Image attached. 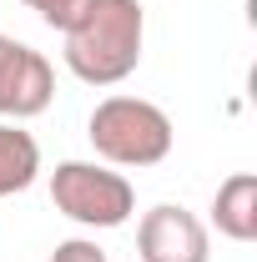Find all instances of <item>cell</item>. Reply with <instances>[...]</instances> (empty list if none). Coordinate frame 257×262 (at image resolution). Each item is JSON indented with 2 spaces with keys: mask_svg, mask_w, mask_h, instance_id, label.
<instances>
[{
  "mask_svg": "<svg viewBox=\"0 0 257 262\" xmlns=\"http://www.w3.org/2000/svg\"><path fill=\"white\" fill-rule=\"evenodd\" d=\"M146 10L141 0H91L66 31V66L86 86H116L141 66Z\"/></svg>",
  "mask_w": 257,
  "mask_h": 262,
  "instance_id": "1",
  "label": "cell"
},
{
  "mask_svg": "<svg viewBox=\"0 0 257 262\" xmlns=\"http://www.w3.org/2000/svg\"><path fill=\"white\" fill-rule=\"evenodd\" d=\"M86 136H91V146H96V157L106 166H157V162H166V151L177 141L172 116L146 96L96 101Z\"/></svg>",
  "mask_w": 257,
  "mask_h": 262,
  "instance_id": "2",
  "label": "cell"
},
{
  "mask_svg": "<svg viewBox=\"0 0 257 262\" xmlns=\"http://www.w3.org/2000/svg\"><path fill=\"white\" fill-rule=\"evenodd\" d=\"M51 202L81 227H121L136 212V187L101 162H61L51 171Z\"/></svg>",
  "mask_w": 257,
  "mask_h": 262,
  "instance_id": "3",
  "label": "cell"
},
{
  "mask_svg": "<svg viewBox=\"0 0 257 262\" xmlns=\"http://www.w3.org/2000/svg\"><path fill=\"white\" fill-rule=\"evenodd\" d=\"M136 252L141 262H207V222L187 207L161 202L136 227Z\"/></svg>",
  "mask_w": 257,
  "mask_h": 262,
  "instance_id": "4",
  "label": "cell"
},
{
  "mask_svg": "<svg viewBox=\"0 0 257 262\" xmlns=\"http://www.w3.org/2000/svg\"><path fill=\"white\" fill-rule=\"evenodd\" d=\"M51 96H56V71H51V61L40 51H31V46L10 40V51L0 61V116H10V121L40 116L51 106Z\"/></svg>",
  "mask_w": 257,
  "mask_h": 262,
  "instance_id": "5",
  "label": "cell"
},
{
  "mask_svg": "<svg viewBox=\"0 0 257 262\" xmlns=\"http://www.w3.org/2000/svg\"><path fill=\"white\" fill-rule=\"evenodd\" d=\"M212 222L232 242H252L257 237V177L252 171H232L217 196H212Z\"/></svg>",
  "mask_w": 257,
  "mask_h": 262,
  "instance_id": "6",
  "label": "cell"
},
{
  "mask_svg": "<svg viewBox=\"0 0 257 262\" xmlns=\"http://www.w3.org/2000/svg\"><path fill=\"white\" fill-rule=\"evenodd\" d=\"M40 171V141L20 121H0V196L26 192Z\"/></svg>",
  "mask_w": 257,
  "mask_h": 262,
  "instance_id": "7",
  "label": "cell"
},
{
  "mask_svg": "<svg viewBox=\"0 0 257 262\" xmlns=\"http://www.w3.org/2000/svg\"><path fill=\"white\" fill-rule=\"evenodd\" d=\"M26 5H31L35 15L51 26V31H61V35H66L76 20H81V10H86L91 0H26Z\"/></svg>",
  "mask_w": 257,
  "mask_h": 262,
  "instance_id": "8",
  "label": "cell"
},
{
  "mask_svg": "<svg viewBox=\"0 0 257 262\" xmlns=\"http://www.w3.org/2000/svg\"><path fill=\"white\" fill-rule=\"evenodd\" d=\"M51 262H106V252H101L91 237H66L61 247L51 252Z\"/></svg>",
  "mask_w": 257,
  "mask_h": 262,
  "instance_id": "9",
  "label": "cell"
},
{
  "mask_svg": "<svg viewBox=\"0 0 257 262\" xmlns=\"http://www.w3.org/2000/svg\"><path fill=\"white\" fill-rule=\"evenodd\" d=\"M5 51H10V35H0V61H5Z\"/></svg>",
  "mask_w": 257,
  "mask_h": 262,
  "instance_id": "10",
  "label": "cell"
}]
</instances>
